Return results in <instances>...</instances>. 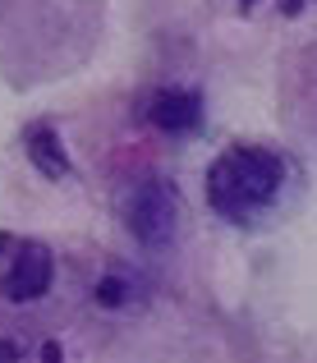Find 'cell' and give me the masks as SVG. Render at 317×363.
<instances>
[{
  "instance_id": "277c9868",
  "label": "cell",
  "mask_w": 317,
  "mask_h": 363,
  "mask_svg": "<svg viewBox=\"0 0 317 363\" xmlns=\"http://www.w3.org/2000/svg\"><path fill=\"white\" fill-rule=\"evenodd\" d=\"M148 120L161 133H198L203 129V97L194 88H161L148 101Z\"/></svg>"
},
{
  "instance_id": "8992f818",
  "label": "cell",
  "mask_w": 317,
  "mask_h": 363,
  "mask_svg": "<svg viewBox=\"0 0 317 363\" xmlns=\"http://www.w3.org/2000/svg\"><path fill=\"white\" fill-rule=\"evenodd\" d=\"M92 299H97V308L129 313L133 303L143 299V285H138V276H133L129 267H111V272H101V281H97V290H92Z\"/></svg>"
},
{
  "instance_id": "30bf717a",
  "label": "cell",
  "mask_w": 317,
  "mask_h": 363,
  "mask_svg": "<svg viewBox=\"0 0 317 363\" xmlns=\"http://www.w3.org/2000/svg\"><path fill=\"white\" fill-rule=\"evenodd\" d=\"M239 5H244V9H248V5H253V0H239Z\"/></svg>"
},
{
  "instance_id": "ba28073f",
  "label": "cell",
  "mask_w": 317,
  "mask_h": 363,
  "mask_svg": "<svg viewBox=\"0 0 317 363\" xmlns=\"http://www.w3.org/2000/svg\"><path fill=\"white\" fill-rule=\"evenodd\" d=\"M42 359L46 363H60L65 354H60V340H46V345H42Z\"/></svg>"
},
{
  "instance_id": "5b68a950",
  "label": "cell",
  "mask_w": 317,
  "mask_h": 363,
  "mask_svg": "<svg viewBox=\"0 0 317 363\" xmlns=\"http://www.w3.org/2000/svg\"><path fill=\"white\" fill-rule=\"evenodd\" d=\"M28 157H33V166L42 170L46 179L69 175V152H65L60 133H55L51 124H33V129H28Z\"/></svg>"
},
{
  "instance_id": "6da1fadb",
  "label": "cell",
  "mask_w": 317,
  "mask_h": 363,
  "mask_svg": "<svg viewBox=\"0 0 317 363\" xmlns=\"http://www.w3.org/2000/svg\"><path fill=\"white\" fill-rule=\"evenodd\" d=\"M285 184V161L267 147H253V143H239L230 147L216 166L207 170V203L216 216L226 221H253L262 207L276 203Z\"/></svg>"
},
{
  "instance_id": "52a82bcc",
  "label": "cell",
  "mask_w": 317,
  "mask_h": 363,
  "mask_svg": "<svg viewBox=\"0 0 317 363\" xmlns=\"http://www.w3.org/2000/svg\"><path fill=\"white\" fill-rule=\"evenodd\" d=\"M14 359H23V345L18 340H0V363H14Z\"/></svg>"
},
{
  "instance_id": "3957f363",
  "label": "cell",
  "mask_w": 317,
  "mask_h": 363,
  "mask_svg": "<svg viewBox=\"0 0 317 363\" xmlns=\"http://www.w3.org/2000/svg\"><path fill=\"white\" fill-rule=\"evenodd\" d=\"M9 253H14V262H9V272L0 276V294H5V299H14V303L42 299V294L51 290V281H55V257H51V248L37 244V240H14Z\"/></svg>"
},
{
  "instance_id": "9c48e42d",
  "label": "cell",
  "mask_w": 317,
  "mask_h": 363,
  "mask_svg": "<svg viewBox=\"0 0 317 363\" xmlns=\"http://www.w3.org/2000/svg\"><path fill=\"white\" fill-rule=\"evenodd\" d=\"M304 9V0H281V14H299Z\"/></svg>"
},
{
  "instance_id": "7a4b0ae2",
  "label": "cell",
  "mask_w": 317,
  "mask_h": 363,
  "mask_svg": "<svg viewBox=\"0 0 317 363\" xmlns=\"http://www.w3.org/2000/svg\"><path fill=\"white\" fill-rule=\"evenodd\" d=\"M124 225L143 248H166L175 240V225H179V198L175 184L161 175L143 179L129 198H124Z\"/></svg>"
}]
</instances>
